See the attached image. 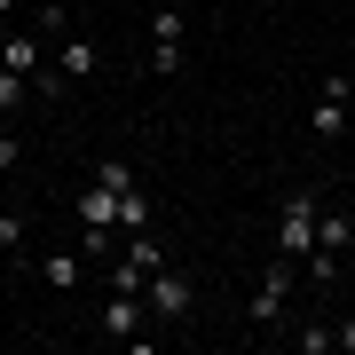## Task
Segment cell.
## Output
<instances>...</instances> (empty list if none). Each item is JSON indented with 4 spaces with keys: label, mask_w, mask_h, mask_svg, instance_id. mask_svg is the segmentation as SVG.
Masks as SVG:
<instances>
[{
    "label": "cell",
    "mask_w": 355,
    "mask_h": 355,
    "mask_svg": "<svg viewBox=\"0 0 355 355\" xmlns=\"http://www.w3.org/2000/svg\"><path fill=\"white\" fill-rule=\"evenodd\" d=\"M347 111H355V79L347 71H324L316 79V103H308V135H316V142H340L347 135Z\"/></svg>",
    "instance_id": "3"
},
{
    "label": "cell",
    "mask_w": 355,
    "mask_h": 355,
    "mask_svg": "<svg viewBox=\"0 0 355 355\" xmlns=\"http://www.w3.org/2000/svg\"><path fill=\"white\" fill-rule=\"evenodd\" d=\"M316 221H324V198L316 190H292L284 198V221H277V253L308 261V253H316Z\"/></svg>",
    "instance_id": "5"
},
{
    "label": "cell",
    "mask_w": 355,
    "mask_h": 355,
    "mask_svg": "<svg viewBox=\"0 0 355 355\" xmlns=\"http://www.w3.org/2000/svg\"><path fill=\"white\" fill-rule=\"evenodd\" d=\"M331 331H340V355H355V316H347V324H331Z\"/></svg>",
    "instance_id": "17"
},
{
    "label": "cell",
    "mask_w": 355,
    "mask_h": 355,
    "mask_svg": "<svg viewBox=\"0 0 355 355\" xmlns=\"http://www.w3.org/2000/svg\"><path fill=\"white\" fill-rule=\"evenodd\" d=\"M95 182H103V190H142V182H135V166H127V158H103V166H95Z\"/></svg>",
    "instance_id": "14"
},
{
    "label": "cell",
    "mask_w": 355,
    "mask_h": 355,
    "mask_svg": "<svg viewBox=\"0 0 355 355\" xmlns=\"http://www.w3.org/2000/svg\"><path fill=\"white\" fill-rule=\"evenodd\" d=\"M292 277H300V261L277 253L261 268V284H253V300H245V324L253 331H284V300H292Z\"/></svg>",
    "instance_id": "1"
},
{
    "label": "cell",
    "mask_w": 355,
    "mask_h": 355,
    "mask_svg": "<svg viewBox=\"0 0 355 355\" xmlns=\"http://www.w3.org/2000/svg\"><path fill=\"white\" fill-rule=\"evenodd\" d=\"M158 214H150V198L142 190H119V229H150Z\"/></svg>",
    "instance_id": "13"
},
{
    "label": "cell",
    "mask_w": 355,
    "mask_h": 355,
    "mask_svg": "<svg viewBox=\"0 0 355 355\" xmlns=\"http://www.w3.org/2000/svg\"><path fill=\"white\" fill-rule=\"evenodd\" d=\"M16 166H24V142H16L8 127H0V174H16Z\"/></svg>",
    "instance_id": "16"
},
{
    "label": "cell",
    "mask_w": 355,
    "mask_h": 355,
    "mask_svg": "<svg viewBox=\"0 0 355 355\" xmlns=\"http://www.w3.org/2000/svg\"><path fill=\"white\" fill-rule=\"evenodd\" d=\"M292 347H300V355H331V347H340V331H331V324H300V331H292Z\"/></svg>",
    "instance_id": "12"
},
{
    "label": "cell",
    "mask_w": 355,
    "mask_h": 355,
    "mask_svg": "<svg viewBox=\"0 0 355 355\" xmlns=\"http://www.w3.org/2000/svg\"><path fill=\"white\" fill-rule=\"evenodd\" d=\"M182 64H190V16L150 8V79H182Z\"/></svg>",
    "instance_id": "2"
},
{
    "label": "cell",
    "mask_w": 355,
    "mask_h": 355,
    "mask_svg": "<svg viewBox=\"0 0 355 355\" xmlns=\"http://www.w3.org/2000/svg\"><path fill=\"white\" fill-rule=\"evenodd\" d=\"M142 308H150V316H158L166 331H182V324L198 316V284L182 277V268H158V277L142 284Z\"/></svg>",
    "instance_id": "4"
},
{
    "label": "cell",
    "mask_w": 355,
    "mask_h": 355,
    "mask_svg": "<svg viewBox=\"0 0 355 355\" xmlns=\"http://www.w3.org/2000/svg\"><path fill=\"white\" fill-rule=\"evenodd\" d=\"M0 16H24V0H0Z\"/></svg>",
    "instance_id": "18"
},
{
    "label": "cell",
    "mask_w": 355,
    "mask_h": 355,
    "mask_svg": "<svg viewBox=\"0 0 355 355\" xmlns=\"http://www.w3.org/2000/svg\"><path fill=\"white\" fill-rule=\"evenodd\" d=\"M0 214H8V190H0Z\"/></svg>",
    "instance_id": "19"
},
{
    "label": "cell",
    "mask_w": 355,
    "mask_h": 355,
    "mask_svg": "<svg viewBox=\"0 0 355 355\" xmlns=\"http://www.w3.org/2000/svg\"><path fill=\"white\" fill-rule=\"evenodd\" d=\"M347 237H355V221H347V214H324V221H316V253L300 261V277L331 284V277H340V253H347Z\"/></svg>",
    "instance_id": "6"
},
{
    "label": "cell",
    "mask_w": 355,
    "mask_h": 355,
    "mask_svg": "<svg viewBox=\"0 0 355 355\" xmlns=\"http://www.w3.org/2000/svg\"><path fill=\"white\" fill-rule=\"evenodd\" d=\"M79 229H103V237H119V190L87 182V190H79Z\"/></svg>",
    "instance_id": "9"
},
{
    "label": "cell",
    "mask_w": 355,
    "mask_h": 355,
    "mask_svg": "<svg viewBox=\"0 0 355 355\" xmlns=\"http://www.w3.org/2000/svg\"><path fill=\"white\" fill-rule=\"evenodd\" d=\"M142 316H150L142 292H111L103 300V340H142Z\"/></svg>",
    "instance_id": "7"
},
{
    "label": "cell",
    "mask_w": 355,
    "mask_h": 355,
    "mask_svg": "<svg viewBox=\"0 0 355 355\" xmlns=\"http://www.w3.org/2000/svg\"><path fill=\"white\" fill-rule=\"evenodd\" d=\"M48 48H55V71H64V79H95V71H103V48H95V40H79V32L48 40Z\"/></svg>",
    "instance_id": "8"
},
{
    "label": "cell",
    "mask_w": 355,
    "mask_h": 355,
    "mask_svg": "<svg viewBox=\"0 0 355 355\" xmlns=\"http://www.w3.org/2000/svg\"><path fill=\"white\" fill-rule=\"evenodd\" d=\"M24 103H32V79L0 64V119H16V111H24Z\"/></svg>",
    "instance_id": "11"
},
{
    "label": "cell",
    "mask_w": 355,
    "mask_h": 355,
    "mask_svg": "<svg viewBox=\"0 0 355 355\" xmlns=\"http://www.w3.org/2000/svg\"><path fill=\"white\" fill-rule=\"evenodd\" d=\"M24 237H32V221L8 205V214H0V253H24Z\"/></svg>",
    "instance_id": "15"
},
{
    "label": "cell",
    "mask_w": 355,
    "mask_h": 355,
    "mask_svg": "<svg viewBox=\"0 0 355 355\" xmlns=\"http://www.w3.org/2000/svg\"><path fill=\"white\" fill-rule=\"evenodd\" d=\"M87 253H48V261H40V277H48V292H79V284H87Z\"/></svg>",
    "instance_id": "10"
}]
</instances>
